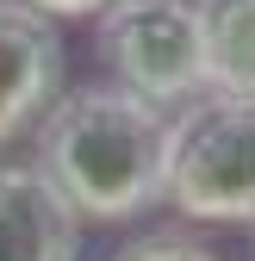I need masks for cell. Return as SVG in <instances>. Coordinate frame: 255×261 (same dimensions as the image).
I'll use <instances>...</instances> for the list:
<instances>
[{
	"mask_svg": "<svg viewBox=\"0 0 255 261\" xmlns=\"http://www.w3.org/2000/svg\"><path fill=\"white\" fill-rule=\"evenodd\" d=\"M162 155L168 112L118 81L69 87L38 118V168L93 224H131L162 205Z\"/></svg>",
	"mask_w": 255,
	"mask_h": 261,
	"instance_id": "cell-1",
	"label": "cell"
},
{
	"mask_svg": "<svg viewBox=\"0 0 255 261\" xmlns=\"http://www.w3.org/2000/svg\"><path fill=\"white\" fill-rule=\"evenodd\" d=\"M162 205L193 224H255V100L206 87L168 112Z\"/></svg>",
	"mask_w": 255,
	"mask_h": 261,
	"instance_id": "cell-2",
	"label": "cell"
},
{
	"mask_svg": "<svg viewBox=\"0 0 255 261\" xmlns=\"http://www.w3.org/2000/svg\"><path fill=\"white\" fill-rule=\"evenodd\" d=\"M93 50L118 87L162 112L206 93L199 0H112L93 25Z\"/></svg>",
	"mask_w": 255,
	"mask_h": 261,
	"instance_id": "cell-3",
	"label": "cell"
},
{
	"mask_svg": "<svg viewBox=\"0 0 255 261\" xmlns=\"http://www.w3.org/2000/svg\"><path fill=\"white\" fill-rule=\"evenodd\" d=\"M69 75V50L50 13L31 0H0V143L25 137L38 124Z\"/></svg>",
	"mask_w": 255,
	"mask_h": 261,
	"instance_id": "cell-4",
	"label": "cell"
},
{
	"mask_svg": "<svg viewBox=\"0 0 255 261\" xmlns=\"http://www.w3.org/2000/svg\"><path fill=\"white\" fill-rule=\"evenodd\" d=\"M0 261H81V212L38 162H0Z\"/></svg>",
	"mask_w": 255,
	"mask_h": 261,
	"instance_id": "cell-5",
	"label": "cell"
},
{
	"mask_svg": "<svg viewBox=\"0 0 255 261\" xmlns=\"http://www.w3.org/2000/svg\"><path fill=\"white\" fill-rule=\"evenodd\" d=\"M206 87L255 100V0H199Z\"/></svg>",
	"mask_w": 255,
	"mask_h": 261,
	"instance_id": "cell-6",
	"label": "cell"
},
{
	"mask_svg": "<svg viewBox=\"0 0 255 261\" xmlns=\"http://www.w3.org/2000/svg\"><path fill=\"white\" fill-rule=\"evenodd\" d=\"M112 261H224V255H212L206 243L181 237V230H149V237H137V243H124Z\"/></svg>",
	"mask_w": 255,
	"mask_h": 261,
	"instance_id": "cell-7",
	"label": "cell"
},
{
	"mask_svg": "<svg viewBox=\"0 0 255 261\" xmlns=\"http://www.w3.org/2000/svg\"><path fill=\"white\" fill-rule=\"evenodd\" d=\"M31 7H38V13H50L56 25H69V19H100L112 0H31Z\"/></svg>",
	"mask_w": 255,
	"mask_h": 261,
	"instance_id": "cell-8",
	"label": "cell"
},
{
	"mask_svg": "<svg viewBox=\"0 0 255 261\" xmlns=\"http://www.w3.org/2000/svg\"><path fill=\"white\" fill-rule=\"evenodd\" d=\"M249 237H255V224H249Z\"/></svg>",
	"mask_w": 255,
	"mask_h": 261,
	"instance_id": "cell-9",
	"label": "cell"
}]
</instances>
